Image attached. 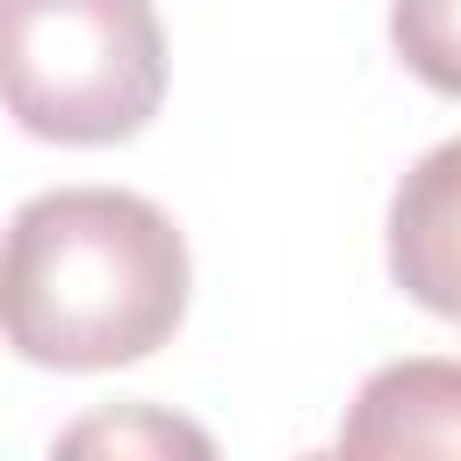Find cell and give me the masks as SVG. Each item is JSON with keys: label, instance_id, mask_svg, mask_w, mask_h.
Segmentation results:
<instances>
[{"label": "cell", "instance_id": "cell-3", "mask_svg": "<svg viewBox=\"0 0 461 461\" xmlns=\"http://www.w3.org/2000/svg\"><path fill=\"white\" fill-rule=\"evenodd\" d=\"M389 274L396 288L461 324V137L432 144L389 194Z\"/></svg>", "mask_w": 461, "mask_h": 461}, {"label": "cell", "instance_id": "cell-2", "mask_svg": "<svg viewBox=\"0 0 461 461\" xmlns=\"http://www.w3.org/2000/svg\"><path fill=\"white\" fill-rule=\"evenodd\" d=\"M166 101L151 0H0V108L43 144H122Z\"/></svg>", "mask_w": 461, "mask_h": 461}, {"label": "cell", "instance_id": "cell-4", "mask_svg": "<svg viewBox=\"0 0 461 461\" xmlns=\"http://www.w3.org/2000/svg\"><path fill=\"white\" fill-rule=\"evenodd\" d=\"M339 454H461V360H389L360 382Z\"/></svg>", "mask_w": 461, "mask_h": 461}, {"label": "cell", "instance_id": "cell-6", "mask_svg": "<svg viewBox=\"0 0 461 461\" xmlns=\"http://www.w3.org/2000/svg\"><path fill=\"white\" fill-rule=\"evenodd\" d=\"M94 439H158V447H209L202 432H187V425H166V418H137V425H115V418H101V425H79V432H65V447H94Z\"/></svg>", "mask_w": 461, "mask_h": 461}, {"label": "cell", "instance_id": "cell-1", "mask_svg": "<svg viewBox=\"0 0 461 461\" xmlns=\"http://www.w3.org/2000/svg\"><path fill=\"white\" fill-rule=\"evenodd\" d=\"M187 281V238L158 202L50 187L0 230V339L58 375L130 367L180 331Z\"/></svg>", "mask_w": 461, "mask_h": 461}, {"label": "cell", "instance_id": "cell-5", "mask_svg": "<svg viewBox=\"0 0 461 461\" xmlns=\"http://www.w3.org/2000/svg\"><path fill=\"white\" fill-rule=\"evenodd\" d=\"M389 43L411 79L461 101V0H389Z\"/></svg>", "mask_w": 461, "mask_h": 461}]
</instances>
